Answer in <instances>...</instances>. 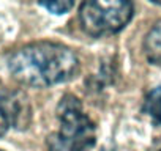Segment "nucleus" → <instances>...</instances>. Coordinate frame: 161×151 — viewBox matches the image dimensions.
<instances>
[{"mask_svg": "<svg viewBox=\"0 0 161 151\" xmlns=\"http://www.w3.org/2000/svg\"><path fill=\"white\" fill-rule=\"evenodd\" d=\"M79 68L77 54L54 41L25 44L8 57V69L13 77L19 84L36 88L65 84L76 77Z\"/></svg>", "mask_w": 161, "mask_h": 151, "instance_id": "obj_1", "label": "nucleus"}, {"mask_svg": "<svg viewBox=\"0 0 161 151\" xmlns=\"http://www.w3.org/2000/svg\"><path fill=\"white\" fill-rule=\"evenodd\" d=\"M58 129L47 137V151H92L97 128L74 95H65L57 106Z\"/></svg>", "mask_w": 161, "mask_h": 151, "instance_id": "obj_2", "label": "nucleus"}, {"mask_svg": "<svg viewBox=\"0 0 161 151\" xmlns=\"http://www.w3.org/2000/svg\"><path fill=\"white\" fill-rule=\"evenodd\" d=\"M134 7L122 0L86 2L79 8V21L82 30L95 38L114 35L123 30L131 21Z\"/></svg>", "mask_w": 161, "mask_h": 151, "instance_id": "obj_3", "label": "nucleus"}, {"mask_svg": "<svg viewBox=\"0 0 161 151\" xmlns=\"http://www.w3.org/2000/svg\"><path fill=\"white\" fill-rule=\"evenodd\" d=\"M32 118L29 98L19 91L0 85V137L10 129H25Z\"/></svg>", "mask_w": 161, "mask_h": 151, "instance_id": "obj_4", "label": "nucleus"}, {"mask_svg": "<svg viewBox=\"0 0 161 151\" xmlns=\"http://www.w3.org/2000/svg\"><path fill=\"white\" fill-rule=\"evenodd\" d=\"M144 52L147 60L161 68V21H158L144 38Z\"/></svg>", "mask_w": 161, "mask_h": 151, "instance_id": "obj_5", "label": "nucleus"}, {"mask_svg": "<svg viewBox=\"0 0 161 151\" xmlns=\"http://www.w3.org/2000/svg\"><path fill=\"white\" fill-rule=\"evenodd\" d=\"M142 109L156 124H161V84L148 91Z\"/></svg>", "mask_w": 161, "mask_h": 151, "instance_id": "obj_6", "label": "nucleus"}, {"mask_svg": "<svg viewBox=\"0 0 161 151\" xmlns=\"http://www.w3.org/2000/svg\"><path fill=\"white\" fill-rule=\"evenodd\" d=\"M40 7H43L44 10L51 11L52 14H65L68 13L71 8H74V2H49V3H40Z\"/></svg>", "mask_w": 161, "mask_h": 151, "instance_id": "obj_7", "label": "nucleus"}, {"mask_svg": "<svg viewBox=\"0 0 161 151\" xmlns=\"http://www.w3.org/2000/svg\"><path fill=\"white\" fill-rule=\"evenodd\" d=\"M0 151H2V149H0Z\"/></svg>", "mask_w": 161, "mask_h": 151, "instance_id": "obj_8", "label": "nucleus"}, {"mask_svg": "<svg viewBox=\"0 0 161 151\" xmlns=\"http://www.w3.org/2000/svg\"><path fill=\"white\" fill-rule=\"evenodd\" d=\"M159 151H161V149H159Z\"/></svg>", "mask_w": 161, "mask_h": 151, "instance_id": "obj_9", "label": "nucleus"}]
</instances>
